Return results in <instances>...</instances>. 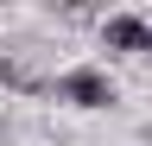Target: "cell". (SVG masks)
Returning a JSON list of instances; mask_svg holds the SVG:
<instances>
[{
	"label": "cell",
	"instance_id": "obj_1",
	"mask_svg": "<svg viewBox=\"0 0 152 146\" xmlns=\"http://www.w3.org/2000/svg\"><path fill=\"white\" fill-rule=\"evenodd\" d=\"M51 89H57V102H70V108H114V102H121L114 76H108V70H95V64H76V70H64Z\"/></svg>",
	"mask_w": 152,
	"mask_h": 146
},
{
	"label": "cell",
	"instance_id": "obj_2",
	"mask_svg": "<svg viewBox=\"0 0 152 146\" xmlns=\"http://www.w3.org/2000/svg\"><path fill=\"white\" fill-rule=\"evenodd\" d=\"M102 45L108 51H152V19H140V13H114V19H102Z\"/></svg>",
	"mask_w": 152,
	"mask_h": 146
},
{
	"label": "cell",
	"instance_id": "obj_3",
	"mask_svg": "<svg viewBox=\"0 0 152 146\" xmlns=\"http://www.w3.org/2000/svg\"><path fill=\"white\" fill-rule=\"evenodd\" d=\"M0 83H7V89H26V95L45 89V83H38V70H32L26 57H0Z\"/></svg>",
	"mask_w": 152,
	"mask_h": 146
}]
</instances>
